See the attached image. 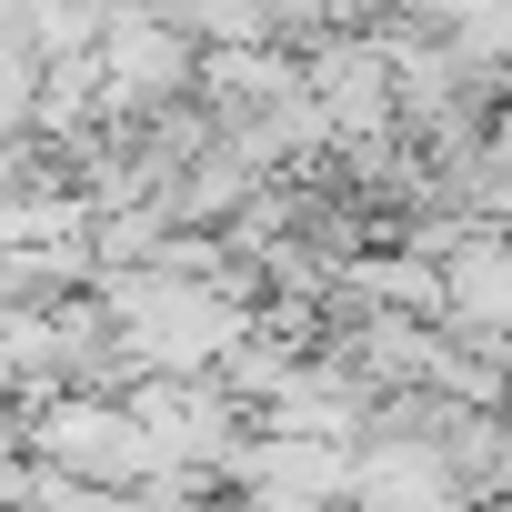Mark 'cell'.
I'll return each mask as SVG.
<instances>
[{
	"label": "cell",
	"instance_id": "7a4b0ae2",
	"mask_svg": "<svg viewBox=\"0 0 512 512\" xmlns=\"http://www.w3.org/2000/svg\"><path fill=\"white\" fill-rule=\"evenodd\" d=\"M442 332L462 352L512 342V231H472L442 251Z\"/></svg>",
	"mask_w": 512,
	"mask_h": 512
},
{
	"label": "cell",
	"instance_id": "6da1fadb",
	"mask_svg": "<svg viewBox=\"0 0 512 512\" xmlns=\"http://www.w3.org/2000/svg\"><path fill=\"white\" fill-rule=\"evenodd\" d=\"M91 71H101V131H141V121H161V111L191 101L201 51L161 11H131V0H121L111 31H101V51H91Z\"/></svg>",
	"mask_w": 512,
	"mask_h": 512
},
{
	"label": "cell",
	"instance_id": "3957f363",
	"mask_svg": "<svg viewBox=\"0 0 512 512\" xmlns=\"http://www.w3.org/2000/svg\"><path fill=\"white\" fill-rule=\"evenodd\" d=\"M502 432H512V392H502Z\"/></svg>",
	"mask_w": 512,
	"mask_h": 512
}]
</instances>
